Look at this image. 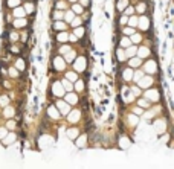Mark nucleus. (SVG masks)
<instances>
[{
  "label": "nucleus",
  "instance_id": "f257e3e1",
  "mask_svg": "<svg viewBox=\"0 0 174 169\" xmlns=\"http://www.w3.org/2000/svg\"><path fill=\"white\" fill-rule=\"evenodd\" d=\"M144 70L147 72V73H156V70H157V64H156V61H147V64L144 66Z\"/></svg>",
  "mask_w": 174,
  "mask_h": 169
},
{
  "label": "nucleus",
  "instance_id": "f03ea898",
  "mask_svg": "<svg viewBox=\"0 0 174 169\" xmlns=\"http://www.w3.org/2000/svg\"><path fill=\"white\" fill-rule=\"evenodd\" d=\"M151 82H153V81H151V76H142V78L138 81V86H139L140 88H145V87H150Z\"/></svg>",
  "mask_w": 174,
  "mask_h": 169
},
{
  "label": "nucleus",
  "instance_id": "7ed1b4c3",
  "mask_svg": "<svg viewBox=\"0 0 174 169\" xmlns=\"http://www.w3.org/2000/svg\"><path fill=\"white\" fill-rule=\"evenodd\" d=\"M145 96H147V99H150V101L156 102L157 99H159V93H157V90H148V92L145 93Z\"/></svg>",
  "mask_w": 174,
  "mask_h": 169
},
{
  "label": "nucleus",
  "instance_id": "20e7f679",
  "mask_svg": "<svg viewBox=\"0 0 174 169\" xmlns=\"http://www.w3.org/2000/svg\"><path fill=\"white\" fill-rule=\"evenodd\" d=\"M148 18L147 17H139V22H138V26H139V29H142V31H147L148 29Z\"/></svg>",
  "mask_w": 174,
  "mask_h": 169
},
{
  "label": "nucleus",
  "instance_id": "39448f33",
  "mask_svg": "<svg viewBox=\"0 0 174 169\" xmlns=\"http://www.w3.org/2000/svg\"><path fill=\"white\" fill-rule=\"evenodd\" d=\"M140 64H142V58H139V56H132V60H130V67H132V69H136V67H139Z\"/></svg>",
  "mask_w": 174,
  "mask_h": 169
},
{
  "label": "nucleus",
  "instance_id": "423d86ee",
  "mask_svg": "<svg viewBox=\"0 0 174 169\" xmlns=\"http://www.w3.org/2000/svg\"><path fill=\"white\" fill-rule=\"evenodd\" d=\"M122 79L124 81H132L133 79V70L132 69H125V70L122 72Z\"/></svg>",
  "mask_w": 174,
  "mask_h": 169
},
{
  "label": "nucleus",
  "instance_id": "0eeeda50",
  "mask_svg": "<svg viewBox=\"0 0 174 169\" xmlns=\"http://www.w3.org/2000/svg\"><path fill=\"white\" fill-rule=\"evenodd\" d=\"M148 55H150L148 47H139V49H138V56L139 58H147Z\"/></svg>",
  "mask_w": 174,
  "mask_h": 169
},
{
  "label": "nucleus",
  "instance_id": "6e6552de",
  "mask_svg": "<svg viewBox=\"0 0 174 169\" xmlns=\"http://www.w3.org/2000/svg\"><path fill=\"white\" fill-rule=\"evenodd\" d=\"M128 46H132V40L125 35V37H122V38H121V47H122V49H127Z\"/></svg>",
  "mask_w": 174,
  "mask_h": 169
},
{
  "label": "nucleus",
  "instance_id": "1a4fd4ad",
  "mask_svg": "<svg viewBox=\"0 0 174 169\" xmlns=\"http://www.w3.org/2000/svg\"><path fill=\"white\" fill-rule=\"evenodd\" d=\"M125 54H127L128 58H132V56H134L136 54H138V49H136L134 46H128L127 49H125Z\"/></svg>",
  "mask_w": 174,
  "mask_h": 169
},
{
  "label": "nucleus",
  "instance_id": "9d476101",
  "mask_svg": "<svg viewBox=\"0 0 174 169\" xmlns=\"http://www.w3.org/2000/svg\"><path fill=\"white\" fill-rule=\"evenodd\" d=\"M156 131L157 133H162V131H165V120H159V122H156Z\"/></svg>",
  "mask_w": 174,
  "mask_h": 169
},
{
  "label": "nucleus",
  "instance_id": "9b49d317",
  "mask_svg": "<svg viewBox=\"0 0 174 169\" xmlns=\"http://www.w3.org/2000/svg\"><path fill=\"white\" fill-rule=\"evenodd\" d=\"M86 61H84V58H79V61H77V66H75V69H77L78 72H81V70H84L86 69Z\"/></svg>",
  "mask_w": 174,
  "mask_h": 169
},
{
  "label": "nucleus",
  "instance_id": "f8f14e48",
  "mask_svg": "<svg viewBox=\"0 0 174 169\" xmlns=\"http://www.w3.org/2000/svg\"><path fill=\"white\" fill-rule=\"evenodd\" d=\"M128 6V0H119V2H118V9H119V11H124V9H125Z\"/></svg>",
  "mask_w": 174,
  "mask_h": 169
},
{
  "label": "nucleus",
  "instance_id": "ddd939ff",
  "mask_svg": "<svg viewBox=\"0 0 174 169\" xmlns=\"http://www.w3.org/2000/svg\"><path fill=\"white\" fill-rule=\"evenodd\" d=\"M116 56H118L119 61H124V60L127 58V54H125V50H124V49H119V50L116 52Z\"/></svg>",
  "mask_w": 174,
  "mask_h": 169
},
{
  "label": "nucleus",
  "instance_id": "4468645a",
  "mask_svg": "<svg viewBox=\"0 0 174 169\" xmlns=\"http://www.w3.org/2000/svg\"><path fill=\"white\" fill-rule=\"evenodd\" d=\"M53 93H55L57 96H61L63 94V87L60 86V84H55V86H53Z\"/></svg>",
  "mask_w": 174,
  "mask_h": 169
},
{
  "label": "nucleus",
  "instance_id": "2eb2a0df",
  "mask_svg": "<svg viewBox=\"0 0 174 169\" xmlns=\"http://www.w3.org/2000/svg\"><path fill=\"white\" fill-rule=\"evenodd\" d=\"M55 69H57V70H63V69H64V61L60 60V58H57V60H55Z\"/></svg>",
  "mask_w": 174,
  "mask_h": 169
},
{
  "label": "nucleus",
  "instance_id": "dca6fc26",
  "mask_svg": "<svg viewBox=\"0 0 174 169\" xmlns=\"http://www.w3.org/2000/svg\"><path fill=\"white\" fill-rule=\"evenodd\" d=\"M130 40H132V43H140V41H142V37H140L139 34H133Z\"/></svg>",
  "mask_w": 174,
  "mask_h": 169
},
{
  "label": "nucleus",
  "instance_id": "f3484780",
  "mask_svg": "<svg viewBox=\"0 0 174 169\" xmlns=\"http://www.w3.org/2000/svg\"><path fill=\"white\" fill-rule=\"evenodd\" d=\"M138 105L140 108H147V107H150V104H148V101L147 99H139L138 101Z\"/></svg>",
  "mask_w": 174,
  "mask_h": 169
},
{
  "label": "nucleus",
  "instance_id": "a211bd4d",
  "mask_svg": "<svg viewBox=\"0 0 174 169\" xmlns=\"http://www.w3.org/2000/svg\"><path fill=\"white\" fill-rule=\"evenodd\" d=\"M67 101H69V104H77L78 98L75 96V94H67Z\"/></svg>",
  "mask_w": 174,
  "mask_h": 169
},
{
  "label": "nucleus",
  "instance_id": "6ab92c4d",
  "mask_svg": "<svg viewBox=\"0 0 174 169\" xmlns=\"http://www.w3.org/2000/svg\"><path fill=\"white\" fill-rule=\"evenodd\" d=\"M58 107H60V108H61V111H63L64 114H66V113L69 111V107H67V105H66V104H64V102H58Z\"/></svg>",
  "mask_w": 174,
  "mask_h": 169
},
{
  "label": "nucleus",
  "instance_id": "aec40b11",
  "mask_svg": "<svg viewBox=\"0 0 174 169\" xmlns=\"http://www.w3.org/2000/svg\"><path fill=\"white\" fill-rule=\"evenodd\" d=\"M122 32H124V35H133L134 34V29L133 28H124V31H122Z\"/></svg>",
  "mask_w": 174,
  "mask_h": 169
},
{
  "label": "nucleus",
  "instance_id": "412c9836",
  "mask_svg": "<svg viewBox=\"0 0 174 169\" xmlns=\"http://www.w3.org/2000/svg\"><path fill=\"white\" fill-rule=\"evenodd\" d=\"M55 29L57 31H64V29H66V24H64V23H55Z\"/></svg>",
  "mask_w": 174,
  "mask_h": 169
},
{
  "label": "nucleus",
  "instance_id": "4be33fe9",
  "mask_svg": "<svg viewBox=\"0 0 174 169\" xmlns=\"http://www.w3.org/2000/svg\"><path fill=\"white\" fill-rule=\"evenodd\" d=\"M138 22H139V18H136V17H132V18H128V23L132 24V26H138Z\"/></svg>",
  "mask_w": 174,
  "mask_h": 169
},
{
  "label": "nucleus",
  "instance_id": "5701e85b",
  "mask_svg": "<svg viewBox=\"0 0 174 169\" xmlns=\"http://www.w3.org/2000/svg\"><path fill=\"white\" fill-rule=\"evenodd\" d=\"M67 79H69V81H77L78 76L75 75V73H67Z\"/></svg>",
  "mask_w": 174,
  "mask_h": 169
},
{
  "label": "nucleus",
  "instance_id": "b1692460",
  "mask_svg": "<svg viewBox=\"0 0 174 169\" xmlns=\"http://www.w3.org/2000/svg\"><path fill=\"white\" fill-rule=\"evenodd\" d=\"M67 38H69L67 34H61V35H58V41H61V43H64V41H66Z\"/></svg>",
  "mask_w": 174,
  "mask_h": 169
},
{
  "label": "nucleus",
  "instance_id": "393cba45",
  "mask_svg": "<svg viewBox=\"0 0 174 169\" xmlns=\"http://www.w3.org/2000/svg\"><path fill=\"white\" fill-rule=\"evenodd\" d=\"M67 134H69V137H72V139H73V137L78 134V130H69V131H67Z\"/></svg>",
  "mask_w": 174,
  "mask_h": 169
},
{
  "label": "nucleus",
  "instance_id": "a878e982",
  "mask_svg": "<svg viewBox=\"0 0 174 169\" xmlns=\"http://www.w3.org/2000/svg\"><path fill=\"white\" fill-rule=\"evenodd\" d=\"M49 113H51V116H52V117H58V111H57V110L55 108H51V110H49Z\"/></svg>",
  "mask_w": 174,
  "mask_h": 169
},
{
  "label": "nucleus",
  "instance_id": "bb28decb",
  "mask_svg": "<svg viewBox=\"0 0 174 169\" xmlns=\"http://www.w3.org/2000/svg\"><path fill=\"white\" fill-rule=\"evenodd\" d=\"M73 17H75L73 12H67V14H66V22H72Z\"/></svg>",
  "mask_w": 174,
  "mask_h": 169
},
{
  "label": "nucleus",
  "instance_id": "cd10ccee",
  "mask_svg": "<svg viewBox=\"0 0 174 169\" xmlns=\"http://www.w3.org/2000/svg\"><path fill=\"white\" fill-rule=\"evenodd\" d=\"M53 18H55V20H61L63 18V12H53Z\"/></svg>",
  "mask_w": 174,
  "mask_h": 169
},
{
  "label": "nucleus",
  "instance_id": "c85d7f7f",
  "mask_svg": "<svg viewBox=\"0 0 174 169\" xmlns=\"http://www.w3.org/2000/svg\"><path fill=\"white\" fill-rule=\"evenodd\" d=\"M136 9H138L139 12H144V11H145V3H139V5H138V8H136Z\"/></svg>",
  "mask_w": 174,
  "mask_h": 169
},
{
  "label": "nucleus",
  "instance_id": "c756f323",
  "mask_svg": "<svg viewBox=\"0 0 174 169\" xmlns=\"http://www.w3.org/2000/svg\"><path fill=\"white\" fill-rule=\"evenodd\" d=\"M133 11H134V9H133L132 6H127V8H125V15H132Z\"/></svg>",
  "mask_w": 174,
  "mask_h": 169
},
{
  "label": "nucleus",
  "instance_id": "7c9ffc66",
  "mask_svg": "<svg viewBox=\"0 0 174 169\" xmlns=\"http://www.w3.org/2000/svg\"><path fill=\"white\" fill-rule=\"evenodd\" d=\"M17 3H18L17 0H8V6H12L14 8V6H17Z\"/></svg>",
  "mask_w": 174,
  "mask_h": 169
},
{
  "label": "nucleus",
  "instance_id": "2f4dec72",
  "mask_svg": "<svg viewBox=\"0 0 174 169\" xmlns=\"http://www.w3.org/2000/svg\"><path fill=\"white\" fill-rule=\"evenodd\" d=\"M83 87H84L83 81H78V82H77V90H78V92H81V90H83Z\"/></svg>",
  "mask_w": 174,
  "mask_h": 169
},
{
  "label": "nucleus",
  "instance_id": "473e14b6",
  "mask_svg": "<svg viewBox=\"0 0 174 169\" xmlns=\"http://www.w3.org/2000/svg\"><path fill=\"white\" fill-rule=\"evenodd\" d=\"M132 90H133V94H134V96H138V94H140V90H139V86H138V87H134V88H132Z\"/></svg>",
  "mask_w": 174,
  "mask_h": 169
},
{
  "label": "nucleus",
  "instance_id": "72a5a7b5",
  "mask_svg": "<svg viewBox=\"0 0 174 169\" xmlns=\"http://www.w3.org/2000/svg\"><path fill=\"white\" fill-rule=\"evenodd\" d=\"M128 22V17H127V15H122V17H121V24H125Z\"/></svg>",
  "mask_w": 174,
  "mask_h": 169
},
{
  "label": "nucleus",
  "instance_id": "f704fd0d",
  "mask_svg": "<svg viewBox=\"0 0 174 169\" xmlns=\"http://www.w3.org/2000/svg\"><path fill=\"white\" fill-rule=\"evenodd\" d=\"M75 35H77V37H81V35H83V28H78L77 31H75Z\"/></svg>",
  "mask_w": 174,
  "mask_h": 169
},
{
  "label": "nucleus",
  "instance_id": "c9c22d12",
  "mask_svg": "<svg viewBox=\"0 0 174 169\" xmlns=\"http://www.w3.org/2000/svg\"><path fill=\"white\" fill-rule=\"evenodd\" d=\"M73 11H75V12H81V11H83V8H81L79 5H75V6H73Z\"/></svg>",
  "mask_w": 174,
  "mask_h": 169
},
{
  "label": "nucleus",
  "instance_id": "e433bc0d",
  "mask_svg": "<svg viewBox=\"0 0 174 169\" xmlns=\"http://www.w3.org/2000/svg\"><path fill=\"white\" fill-rule=\"evenodd\" d=\"M72 23H73V26H79V24H81V20H79V18H73Z\"/></svg>",
  "mask_w": 174,
  "mask_h": 169
},
{
  "label": "nucleus",
  "instance_id": "4c0bfd02",
  "mask_svg": "<svg viewBox=\"0 0 174 169\" xmlns=\"http://www.w3.org/2000/svg\"><path fill=\"white\" fill-rule=\"evenodd\" d=\"M57 8H61V9L66 8V3H64V2H58V3H57Z\"/></svg>",
  "mask_w": 174,
  "mask_h": 169
},
{
  "label": "nucleus",
  "instance_id": "58836bf2",
  "mask_svg": "<svg viewBox=\"0 0 174 169\" xmlns=\"http://www.w3.org/2000/svg\"><path fill=\"white\" fill-rule=\"evenodd\" d=\"M63 86L66 87L67 90H70V88H72V86H70V82H67V81H64V82H63Z\"/></svg>",
  "mask_w": 174,
  "mask_h": 169
},
{
  "label": "nucleus",
  "instance_id": "ea45409f",
  "mask_svg": "<svg viewBox=\"0 0 174 169\" xmlns=\"http://www.w3.org/2000/svg\"><path fill=\"white\" fill-rule=\"evenodd\" d=\"M17 67L18 69H25V62L23 61H17Z\"/></svg>",
  "mask_w": 174,
  "mask_h": 169
},
{
  "label": "nucleus",
  "instance_id": "a19ab883",
  "mask_svg": "<svg viewBox=\"0 0 174 169\" xmlns=\"http://www.w3.org/2000/svg\"><path fill=\"white\" fill-rule=\"evenodd\" d=\"M12 114H14V110H12V108H11V110L8 108V110H6V116H12Z\"/></svg>",
  "mask_w": 174,
  "mask_h": 169
},
{
  "label": "nucleus",
  "instance_id": "79ce46f5",
  "mask_svg": "<svg viewBox=\"0 0 174 169\" xmlns=\"http://www.w3.org/2000/svg\"><path fill=\"white\" fill-rule=\"evenodd\" d=\"M134 113L138 114V116H139V114H142V108H140V107H139V108H136V110H134Z\"/></svg>",
  "mask_w": 174,
  "mask_h": 169
},
{
  "label": "nucleus",
  "instance_id": "37998d69",
  "mask_svg": "<svg viewBox=\"0 0 174 169\" xmlns=\"http://www.w3.org/2000/svg\"><path fill=\"white\" fill-rule=\"evenodd\" d=\"M84 143H86V137H81V140H79V143H78V145L81 146V145H84Z\"/></svg>",
  "mask_w": 174,
  "mask_h": 169
},
{
  "label": "nucleus",
  "instance_id": "c03bdc74",
  "mask_svg": "<svg viewBox=\"0 0 174 169\" xmlns=\"http://www.w3.org/2000/svg\"><path fill=\"white\" fill-rule=\"evenodd\" d=\"M81 3H83V6H87V5H89V0H81Z\"/></svg>",
  "mask_w": 174,
  "mask_h": 169
},
{
  "label": "nucleus",
  "instance_id": "a18cd8bd",
  "mask_svg": "<svg viewBox=\"0 0 174 169\" xmlns=\"http://www.w3.org/2000/svg\"><path fill=\"white\" fill-rule=\"evenodd\" d=\"M8 126H9V128H14L15 124H14V122H9V124H8Z\"/></svg>",
  "mask_w": 174,
  "mask_h": 169
}]
</instances>
